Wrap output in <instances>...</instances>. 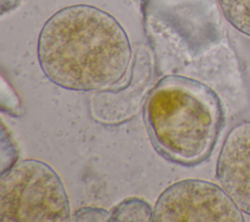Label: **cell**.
<instances>
[{
	"label": "cell",
	"mask_w": 250,
	"mask_h": 222,
	"mask_svg": "<svg viewBox=\"0 0 250 222\" xmlns=\"http://www.w3.org/2000/svg\"><path fill=\"white\" fill-rule=\"evenodd\" d=\"M129 37L109 13L92 5L66 6L43 24L37 59L44 75L69 91H100L119 83L132 62Z\"/></svg>",
	"instance_id": "obj_1"
},
{
	"label": "cell",
	"mask_w": 250,
	"mask_h": 222,
	"mask_svg": "<svg viewBox=\"0 0 250 222\" xmlns=\"http://www.w3.org/2000/svg\"><path fill=\"white\" fill-rule=\"evenodd\" d=\"M144 120L155 150L184 166L205 161L224 125L220 98L205 83L183 75L162 77L149 91Z\"/></svg>",
	"instance_id": "obj_2"
},
{
	"label": "cell",
	"mask_w": 250,
	"mask_h": 222,
	"mask_svg": "<svg viewBox=\"0 0 250 222\" xmlns=\"http://www.w3.org/2000/svg\"><path fill=\"white\" fill-rule=\"evenodd\" d=\"M70 218L64 185L46 162L25 158L1 173V221L64 222Z\"/></svg>",
	"instance_id": "obj_3"
},
{
	"label": "cell",
	"mask_w": 250,
	"mask_h": 222,
	"mask_svg": "<svg viewBox=\"0 0 250 222\" xmlns=\"http://www.w3.org/2000/svg\"><path fill=\"white\" fill-rule=\"evenodd\" d=\"M243 222L242 211L220 185L184 179L169 185L157 198L153 222Z\"/></svg>",
	"instance_id": "obj_4"
},
{
	"label": "cell",
	"mask_w": 250,
	"mask_h": 222,
	"mask_svg": "<svg viewBox=\"0 0 250 222\" xmlns=\"http://www.w3.org/2000/svg\"><path fill=\"white\" fill-rule=\"evenodd\" d=\"M216 176L242 213L250 216V120L229 131L218 156Z\"/></svg>",
	"instance_id": "obj_5"
},
{
	"label": "cell",
	"mask_w": 250,
	"mask_h": 222,
	"mask_svg": "<svg viewBox=\"0 0 250 222\" xmlns=\"http://www.w3.org/2000/svg\"><path fill=\"white\" fill-rule=\"evenodd\" d=\"M111 222H149L153 221V208L145 200L137 197L127 198L110 210Z\"/></svg>",
	"instance_id": "obj_6"
},
{
	"label": "cell",
	"mask_w": 250,
	"mask_h": 222,
	"mask_svg": "<svg viewBox=\"0 0 250 222\" xmlns=\"http://www.w3.org/2000/svg\"><path fill=\"white\" fill-rule=\"evenodd\" d=\"M227 21L250 37V0H218Z\"/></svg>",
	"instance_id": "obj_7"
},
{
	"label": "cell",
	"mask_w": 250,
	"mask_h": 222,
	"mask_svg": "<svg viewBox=\"0 0 250 222\" xmlns=\"http://www.w3.org/2000/svg\"><path fill=\"white\" fill-rule=\"evenodd\" d=\"M110 211L100 207H81L71 216V221H109Z\"/></svg>",
	"instance_id": "obj_8"
},
{
	"label": "cell",
	"mask_w": 250,
	"mask_h": 222,
	"mask_svg": "<svg viewBox=\"0 0 250 222\" xmlns=\"http://www.w3.org/2000/svg\"><path fill=\"white\" fill-rule=\"evenodd\" d=\"M2 143L7 146V153L1 155V173L7 171L9 168H11L16 162H17V148L14 145V142L12 141L9 133L5 130V125L2 123Z\"/></svg>",
	"instance_id": "obj_9"
}]
</instances>
